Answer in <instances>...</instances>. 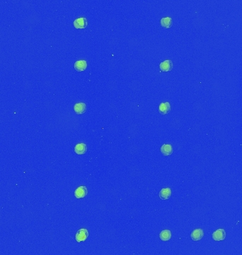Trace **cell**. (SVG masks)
Segmentation results:
<instances>
[{
    "instance_id": "cell-1",
    "label": "cell",
    "mask_w": 242,
    "mask_h": 255,
    "mask_svg": "<svg viewBox=\"0 0 242 255\" xmlns=\"http://www.w3.org/2000/svg\"><path fill=\"white\" fill-rule=\"evenodd\" d=\"M88 237H89V232H88V230L87 229L82 228L79 230L76 233L75 239L77 242H81L86 240Z\"/></svg>"
},
{
    "instance_id": "cell-2",
    "label": "cell",
    "mask_w": 242,
    "mask_h": 255,
    "mask_svg": "<svg viewBox=\"0 0 242 255\" xmlns=\"http://www.w3.org/2000/svg\"><path fill=\"white\" fill-rule=\"evenodd\" d=\"M226 238V232L224 229H218L213 233V239L214 241H223Z\"/></svg>"
},
{
    "instance_id": "cell-3",
    "label": "cell",
    "mask_w": 242,
    "mask_h": 255,
    "mask_svg": "<svg viewBox=\"0 0 242 255\" xmlns=\"http://www.w3.org/2000/svg\"><path fill=\"white\" fill-rule=\"evenodd\" d=\"M88 193L87 188L84 186H81L76 189L75 191V196L76 199H82L87 196Z\"/></svg>"
},
{
    "instance_id": "cell-4",
    "label": "cell",
    "mask_w": 242,
    "mask_h": 255,
    "mask_svg": "<svg viewBox=\"0 0 242 255\" xmlns=\"http://www.w3.org/2000/svg\"><path fill=\"white\" fill-rule=\"evenodd\" d=\"M74 26L76 29H85L88 26V21L86 18H79L74 21Z\"/></svg>"
},
{
    "instance_id": "cell-5",
    "label": "cell",
    "mask_w": 242,
    "mask_h": 255,
    "mask_svg": "<svg viewBox=\"0 0 242 255\" xmlns=\"http://www.w3.org/2000/svg\"><path fill=\"white\" fill-rule=\"evenodd\" d=\"M159 68H160L162 72H169L173 68V62L170 60H165V61L160 63Z\"/></svg>"
},
{
    "instance_id": "cell-6",
    "label": "cell",
    "mask_w": 242,
    "mask_h": 255,
    "mask_svg": "<svg viewBox=\"0 0 242 255\" xmlns=\"http://www.w3.org/2000/svg\"><path fill=\"white\" fill-rule=\"evenodd\" d=\"M204 236V232L202 229H196L191 232V237L193 241H199Z\"/></svg>"
},
{
    "instance_id": "cell-7",
    "label": "cell",
    "mask_w": 242,
    "mask_h": 255,
    "mask_svg": "<svg viewBox=\"0 0 242 255\" xmlns=\"http://www.w3.org/2000/svg\"><path fill=\"white\" fill-rule=\"evenodd\" d=\"M171 111V105L169 102H163L161 103L159 106V113L162 115H166L169 114Z\"/></svg>"
},
{
    "instance_id": "cell-8",
    "label": "cell",
    "mask_w": 242,
    "mask_h": 255,
    "mask_svg": "<svg viewBox=\"0 0 242 255\" xmlns=\"http://www.w3.org/2000/svg\"><path fill=\"white\" fill-rule=\"evenodd\" d=\"M171 195V190L170 188L162 189L159 193V198L162 200H168Z\"/></svg>"
},
{
    "instance_id": "cell-9",
    "label": "cell",
    "mask_w": 242,
    "mask_h": 255,
    "mask_svg": "<svg viewBox=\"0 0 242 255\" xmlns=\"http://www.w3.org/2000/svg\"><path fill=\"white\" fill-rule=\"evenodd\" d=\"M86 109L87 106L84 103H78L74 106V110L76 114H83L86 111Z\"/></svg>"
},
{
    "instance_id": "cell-10",
    "label": "cell",
    "mask_w": 242,
    "mask_h": 255,
    "mask_svg": "<svg viewBox=\"0 0 242 255\" xmlns=\"http://www.w3.org/2000/svg\"><path fill=\"white\" fill-rule=\"evenodd\" d=\"M87 67V62L86 60H79L75 63V68L78 72L84 71Z\"/></svg>"
},
{
    "instance_id": "cell-11",
    "label": "cell",
    "mask_w": 242,
    "mask_h": 255,
    "mask_svg": "<svg viewBox=\"0 0 242 255\" xmlns=\"http://www.w3.org/2000/svg\"><path fill=\"white\" fill-rule=\"evenodd\" d=\"M161 152L164 156H169L173 153V147L171 145L164 144L161 147Z\"/></svg>"
},
{
    "instance_id": "cell-12",
    "label": "cell",
    "mask_w": 242,
    "mask_h": 255,
    "mask_svg": "<svg viewBox=\"0 0 242 255\" xmlns=\"http://www.w3.org/2000/svg\"><path fill=\"white\" fill-rule=\"evenodd\" d=\"M87 151V147L84 143H79L75 147V152L77 155H84Z\"/></svg>"
},
{
    "instance_id": "cell-13",
    "label": "cell",
    "mask_w": 242,
    "mask_h": 255,
    "mask_svg": "<svg viewBox=\"0 0 242 255\" xmlns=\"http://www.w3.org/2000/svg\"><path fill=\"white\" fill-rule=\"evenodd\" d=\"M159 237L162 241H169L171 238V232L169 230H164L160 232Z\"/></svg>"
},
{
    "instance_id": "cell-14",
    "label": "cell",
    "mask_w": 242,
    "mask_h": 255,
    "mask_svg": "<svg viewBox=\"0 0 242 255\" xmlns=\"http://www.w3.org/2000/svg\"><path fill=\"white\" fill-rule=\"evenodd\" d=\"M161 25L166 29L171 28L172 26V19L170 17H164L161 19Z\"/></svg>"
}]
</instances>
